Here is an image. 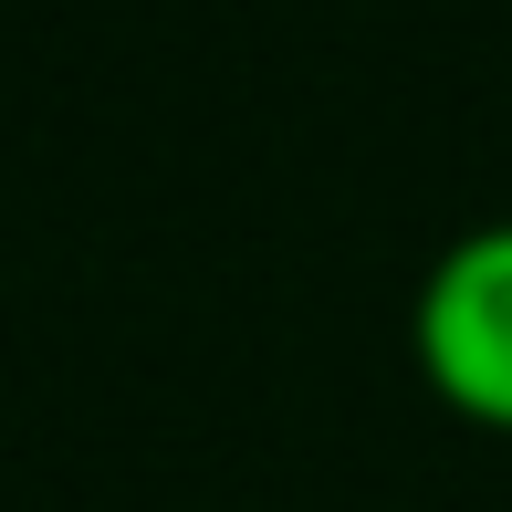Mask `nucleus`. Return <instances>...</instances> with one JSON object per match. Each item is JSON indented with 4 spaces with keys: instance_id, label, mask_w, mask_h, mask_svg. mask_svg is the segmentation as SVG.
I'll use <instances>...</instances> for the list:
<instances>
[{
    "instance_id": "1",
    "label": "nucleus",
    "mask_w": 512,
    "mask_h": 512,
    "mask_svg": "<svg viewBox=\"0 0 512 512\" xmlns=\"http://www.w3.org/2000/svg\"><path fill=\"white\" fill-rule=\"evenodd\" d=\"M408 345H418V377H429V398L450 418L512 439V220L460 230L429 262Z\"/></svg>"
}]
</instances>
